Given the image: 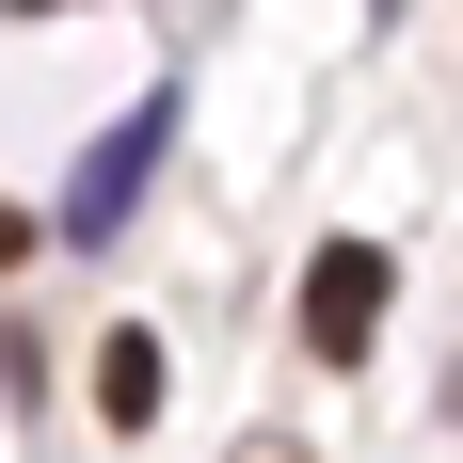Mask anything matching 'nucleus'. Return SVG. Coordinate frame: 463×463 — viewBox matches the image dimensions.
<instances>
[{"instance_id":"f257e3e1","label":"nucleus","mask_w":463,"mask_h":463,"mask_svg":"<svg viewBox=\"0 0 463 463\" xmlns=\"http://www.w3.org/2000/svg\"><path fill=\"white\" fill-rule=\"evenodd\" d=\"M383 288H400V256H383V240H335L320 272H304V352H320V368H352V352L383 335Z\"/></svg>"},{"instance_id":"f03ea898","label":"nucleus","mask_w":463,"mask_h":463,"mask_svg":"<svg viewBox=\"0 0 463 463\" xmlns=\"http://www.w3.org/2000/svg\"><path fill=\"white\" fill-rule=\"evenodd\" d=\"M160 128H176V96H144L128 128H112V144L80 160V208H64L80 240H112V224H128V192H144V160H160Z\"/></svg>"},{"instance_id":"7ed1b4c3","label":"nucleus","mask_w":463,"mask_h":463,"mask_svg":"<svg viewBox=\"0 0 463 463\" xmlns=\"http://www.w3.org/2000/svg\"><path fill=\"white\" fill-rule=\"evenodd\" d=\"M96 416H112V431L160 416V335H112V352H96Z\"/></svg>"},{"instance_id":"20e7f679","label":"nucleus","mask_w":463,"mask_h":463,"mask_svg":"<svg viewBox=\"0 0 463 463\" xmlns=\"http://www.w3.org/2000/svg\"><path fill=\"white\" fill-rule=\"evenodd\" d=\"M0 272H33V208H16V192H0Z\"/></svg>"},{"instance_id":"39448f33","label":"nucleus","mask_w":463,"mask_h":463,"mask_svg":"<svg viewBox=\"0 0 463 463\" xmlns=\"http://www.w3.org/2000/svg\"><path fill=\"white\" fill-rule=\"evenodd\" d=\"M240 463H304V448H288V431H256V448H240Z\"/></svg>"},{"instance_id":"423d86ee","label":"nucleus","mask_w":463,"mask_h":463,"mask_svg":"<svg viewBox=\"0 0 463 463\" xmlns=\"http://www.w3.org/2000/svg\"><path fill=\"white\" fill-rule=\"evenodd\" d=\"M16 16H64V0H16Z\"/></svg>"}]
</instances>
